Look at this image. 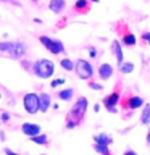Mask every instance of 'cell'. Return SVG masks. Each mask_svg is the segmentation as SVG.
Segmentation results:
<instances>
[{
    "label": "cell",
    "instance_id": "6da1fadb",
    "mask_svg": "<svg viewBox=\"0 0 150 155\" xmlns=\"http://www.w3.org/2000/svg\"><path fill=\"white\" fill-rule=\"evenodd\" d=\"M86 110H87V99L86 97H77L76 104L71 107L70 113L66 115V120H65V128L66 129H74L76 126H79L84 120V115H86Z\"/></svg>",
    "mask_w": 150,
    "mask_h": 155
},
{
    "label": "cell",
    "instance_id": "7a4b0ae2",
    "mask_svg": "<svg viewBox=\"0 0 150 155\" xmlns=\"http://www.w3.org/2000/svg\"><path fill=\"white\" fill-rule=\"evenodd\" d=\"M32 71L37 78H42V79H47L53 74L55 71V63L52 60H47V58H42V60H37L32 65Z\"/></svg>",
    "mask_w": 150,
    "mask_h": 155
},
{
    "label": "cell",
    "instance_id": "3957f363",
    "mask_svg": "<svg viewBox=\"0 0 150 155\" xmlns=\"http://www.w3.org/2000/svg\"><path fill=\"white\" fill-rule=\"evenodd\" d=\"M0 52L7 53L11 58H21L26 53L24 42H0Z\"/></svg>",
    "mask_w": 150,
    "mask_h": 155
},
{
    "label": "cell",
    "instance_id": "277c9868",
    "mask_svg": "<svg viewBox=\"0 0 150 155\" xmlns=\"http://www.w3.org/2000/svg\"><path fill=\"white\" fill-rule=\"evenodd\" d=\"M116 32L119 34L121 44H123L124 47H134L135 44H137V39H135V36L132 32H131L129 26L124 21H119L118 24H116Z\"/></svg>",
    "mask_w": 150,
    "mask_h": 155
},
{
    "label": "cell",
    "instance_id": "5b68a950",
    "mask_svg": "<svg viewBox=\"0 0 150 155\" xmlns=\"http://www.w3.org/2000/svg\"><path fill=\"white\" fill-rule=\"evenodd\" d=\"M119 100H121V82H118V84H116V89L103 99V107L110 111V113H116V111H118L116 105L119 104Z\"/></svg>",
    "mask_w": 150,
    "mask_h": 155
},
{
    "label": "cell",
    "instance_id": "8992f818",
    "mask_svg": "<svg viewBox=\"0 0 150 155\" xmlns=\"http://www.w3.org/2000/svg\"><path fill=\"white\" fill-rule=\"evenodd\" d=\"M74 71L81 79H86V81H90V78L94 76V68H92V65L87 60H82V58L76 60Z\"/></svg>",
    "mask_w": 150,
    "mask_h": 155
},
{
    "label": "cell",
    "instance_id": "52a82bcc",
    "mask_svg": "<svg viewBox=\"0 0 150 155\" xmlns=\"http://www.w3.org/2000/svg\"><path fill=\"white\" fill-rule=\"evenodd\" d=\"M39 41H41V44L50 53L58 55V53L65 52V45H63V42L58 41V39H52V37H48V36H41V37H39Z\"/></svg>",
    "mask_w": 150,
    "mask_h": 155
},
{
    "label": "cell",
    "instance_id": "ba28073f",
    "mask_svg": "<svg viewBox=\"0 0 150 155\" xmlns=\"http://www.w3.org/2000/svg\"><path fill=\"white\" fill-rule=\"evenodd\" d=\"M119 104H121V107H123V110H128L129 113L132 110H137V108H140L145 102H144V99L140 95H132V94H129V95H126L123 100H119Z\"/></svg>",
    "mask_w": 150,
    "mask_h": 155
},
{
    "label": "cell",
    "instance_id": "9c48e42d",
    "mask_svg": "<svg viewBox=\"0 0 150 155\" xmlns=\"http://www.w3.org/2000/svg\"><path fill=\"white\" fill-rule=\"evenodd\" d=\"M23 105H24L26 113L36 115L39 111V94H36V92H29V94H26L23 97Z\"/></svg>",
    "mask_w": 150,
    "mask_h": 155
},
{
    "label": "cell",
    "instance_id": "30bf717a",
    "mask_svg": "<svg viewBox=\"0 0 150 155\" xmlns=\"http://www.w3.org/2000/svg\"><path fill=\"white\" fill-rule=\"evenodd\" d=\"M21 131L28 136V137H32V136L41 134V126L36 124V123H23Z\"/></svg>",
    "mask_w": 150,
    "mask_h": 155
},
{
    "label": "cell",
    "instance_id": "8fae6325",
    "mask_svg": "<svg viewBox=\"0 0 150 155\" xmlns=\"http://www.w3.org/2000/svg\"><path fill=\"white\" fill-rule=\"evenodd\" d=\"M111 53L115 55L116 61H118V65H121V63L124 61V55H123V47H121V42L119 41H115L111 42Z\"/></svg>",
    "mask_w": 150,
    "mask_h": 155
},
{
    "label": "cell",
    "instance_id": "7c38bea8",
    "mask_svg": "<svg viewBox=\"0 0 150 155\" xmlns=\"http://www.w3.org/2000/svg\"><path fill=\"white\" fill-rule=\"evenodd\" d=\"M111 74H113V66L110 65V63H102V65L99 66V78L100 79H110Z\"/></svg>",
    "mask_w": 150,
    "mask_h": 155
},
{
    "label": "cell",
    "instance_id": "4fadbf2b",
    "mask_svg": "<svg viewBox=\"0 0 150 155\" xmlns=\"http://www.w3.org/2000/svg\"><path fill=\"white\" fill-rule=\"evenodd\" d=\"M74 10L76 13H79V15H84V13H89L90 12V2L89 0H76V3H74Z\"/></svg>",
    "mask_w": 150,
    "mask_h": 155
},
{
    "label": "cell",
    "instance_id": "5bb4252c",
    "mask_svg": "<svg viewBox=\"0 0 150 155\" xmlns=\"http://www.w3.org/2000/svg\"><path fill=\"white\" fill-rule=\"evenodd\" d=\"M50 104H52V99L48 94H42L39 95V111H42V113H45V111L50 108Z\"/></svg>",
    "mask_w": 150,
    "mask_h": 155
},
{
    "label": "cell",
    "instance_id": "9a60e30c",
    "mask_svg": "<svg viewBox=\"0 0 150 155\" xmlns=\"http://www.w3.org/2000/svg\"><path fill=\"white\" fill-rule=\"evenodd\" d=\"M65 7H66L65 0H50V3H48V8L53 13H61L65 10Z\"/></svg>",
    "mask_w": 150,
    "mask_h": 155
},
{
    "label": "cell",
    "instance_id": "2e32d148",
    "mask_svg": "<svg viewBox=\"0 0 150 155\" xmlns=\"http://www.w3.org/2000/svg\"><path fill=\"white\" fill-rule=\"evenodd\" d=\"M94 142H99V144H105V145H110L113 142V137L106 133H99L94 136Z\"/></svg>",
    "mask_w": 150,
    "mask_h": 155
},
{
    "label": "cell",
    "instance_id": "e0dca14e",
    "mask_svg": "<svg viewBox=\"0 0 150 155\" xmlns=\"http://www.w3.org/2000/svg\"><path fill=\"white\" fill-rule=\"evenodd\" d=\"M140 124H150V104H144V110L140 113Z\"/></svg>",
    "mask_w": 150,
    "mask_h": 155
},
{
    "label": "cell",
    "instance_id": "ac0fdd59",
    "mask_svg": "<svg viewBox=\"0 0 150 155\" xmlns=\"http://www.w3.org/2000/svg\"><path fill=\"white\" fill-rule=\"evenodd\" d=\"M73 95H74V91L73 89H63V91L58 92V99L65 100V102H70L73 99Z\"/></svg>",
    "mask_w": 150,
    "mask_h": 155
},
{
    "label": "cell",
    "instance_id": "d6986e66",
    "mask_svg": "<svg viewBox=\"0 0 150 155\" xmlns=\"http://www.w3.org/2000/svg\"><path fill=\"white\" fill-rule=\"evenodd\" d=\"M94 150H95L97 153H100V155H111L110 149H108V145H105V144L94 142Z\"/></svg>",
    "mask_w": 150,
    "mask_h": 155
},
{
    "label": "cell",
    "instance_id": "ffe728a7",
    "mask_svg": "<svg viewBox=\"0 0 150 155\" xmlns=\"http://www.w3.org/2000/svg\"><path fill=\"white\" fill-rule=\"evenodd\" d=\"M119 71L123 73V74H129V73L134 71V63L132 61H123L119 65Z\"/></svg>",
    "mask_w": 150,
    "mask_h": 155
},
{
    "label": "cell",
    "instance_id": "44dd1931",
    "mask_svg": "<svg viewBox=\"0 0 150 155\" xmlns=\"http://www.w3.org/2000/svg\"><path fill=\"white\" fill-rule=\"evenodd\" d=\"M31 139V142H34V144H39V145H45L47 142H48V137L45 134H37V136H32V137H29Z\"/></svg>",
    "mask_w": 150,
    "mask_h": 155
},
{
    "label": "cell",
    "instance_id": "7402d4cb",
    "mask_svg": "<svg viewBox=\"0 0 150 155\" xmlns=\"http://www.w3.org/2000/svg\"><path fill=\"white\" fill-rule=\"evenodd\" d=\"M60 65L65 71H73L74 70V61H71L70 58H63V60L60 61Z\"/></svg>",
    "mask_w": 150,
    "mask_h": 155
},
{
    "label": "cell",
    "instance_id": "603a6c76",
    "mask_svg": "<svg viewBox=\"0 0 150 155\" xmlns=\"http://www.w3.org/2000/svg\"><path fill=\"white\" fill-rule=\"evenodd\" d=\"M140 42H142L144 45H150V32L148 31H144L140 34Z\"/></svg>",
    "mask_w": 150,
    "mask_h": 155
},
{
    "label": "cell",
    "instance_id": "cb8c5ba5",
    "mask_svg": "<svg viewBox=\"0 0 150 155\" xmlns=\"http://www.w3.org/2000/svg\"><path fill=\"white\" fill-rule=\"evenodd\" d=\"M89 87H92V89H95V91H103V86L99 84V82H95V81H89Z\"/></svg>",
    "mask_w": 150,
    "mask_h": 155
},
{
    "label": "cell",
    "instance_id": "d4e9b609",
    "mask_svg": "<svg viewBox=\"0 0 150 155\" xmlns=\"http://www.w3.org/2000/svg\"><path fill=\"white\" fill-rule=\"evenodd\" d=\"M61 84H65V78H60V79H53V81L50 82L52 87H58V86H61Z\"/></svg>",
    "mask_w": 150,
    "mask_h": 155
},
{
    "label": "cell",
    "instance_id": "484cf974",
    "mask_svg": "<svg viewBox=\"0 0 150 155\" xmlns=\"http://www.w3.org/2000/svg\"><path fill=\"white\" fill-rule=\"evenodd\" d=\"M3 152H5V155H19V153L13 152V150H11V149H8V147H5V150H3Z\"/></svg>",
    "mask_w": 150,
    "mask_h": 155
},
{
    "label": "cell",
    "instance_id": "4316f807",
    "mask_svg": "<svg viewBox=\"0 0 150 155\" xmlns=\"http://www.w3.org/2000/svg\"><path fill=\"white\" fill-rule=\"evenodd\" d=\"M89 55H90L92 58H95V57H97V50H95L94 47H89Z\"/></svg>",
    "mask_w": 150,
    "mask_h": 155
},
{
    "label": "cell",
    "instance_id": "83f0119b",
    "mask_svg": "<svg viewBox=\"0 0 150 155\" xmlns=\"http://www.w3.org/2000/svg\"><path fill=\"white\" fill-rule=\"evenodd\" d=\"M123 155H137V152H135V150H132V149H128Z\"/></svg>",
    "mask_w": 150,
    "mask_h": 155
},
{
    "label": "cell",
    "instance_id": "f1b7e54d",
    "mask_svg": "<svg viewBox=\"0 0 150 155\" xmlns=\"http://www.w3.org/2000/svg\"><path fill=\"white\" fill-rule=\"evenodd\" d=\"M0 120H2V121H8L10 120V115L8 113H2V115H0Z\"/></svg>",
    "mask_w": 150,
    "mask_h": 155
},
{
    "label": "cell",
    "instance_id": "f546056e",
    "mask_svg": "<svg viewBox=\"0 0 150 155\" xmlns=\"http://www.w3.org/2000/svg\"><path fill=\"white\" fill-rule=\"evenodd\" d=\"M147 145L150 147V129H148V133H147Z\"/></svg>",
    "mask_w": 150,
    "mask_h": 155
},
{
    "label": "cell",
    "instance_id": "4dcf8cb0",
    "mask_svg": "<svg viewBox=\"0 0 150 155\" xmlns=\"http://www.w3.org/2000/svg\"><path fill=\"white\" fill-rule=\"evenodd\" d=\"M89 2H95L97 3V2H100V0H89Z\"/></svg>",
    "mask_w": 150,
    "mask_h": 155
},
{
    "label": "cell",
    "instance_id": "1f68e13d",
    "mask_svg": "<svg viewBox=\"0 0 150 155\" xmlns=\"http://www.w3.org/2000/svg\"><path fill=\"white\" fill-rule=\"evenodd\" d=\"M0 99H2V92H0Z\"/></svg>",
    "mask_w": 150,
    "mask_h": 155
},
{
    "label": "cell",
    "instance_id": "d6a6232c",
    "mask_svg": "<svg viewBox=\"0 0 150 155\" xmlns=\"http://www.w3.org/2000/svg\"><path fill=\"white\" fill-rule=\"evenodd\" d=\"M32 2H39V0H32Z\"/></svg>",
    "mask_w": 150,
    "mask_h": 155
},
{
    "label": "cell",
    "instance_id": "836d02e7",
    "mask_svg": "<svg viewBox=\"0 0 150 155\" xmlns=\"http://www.w3.org/2000/svg\"><path fill=\"white\" fill-rule=\"evenodd\" d=\"M41 155H47V153H41Z\"/></svg>",
    "mask_w": 150,
    "mask_h": 155
}]
</instances>
